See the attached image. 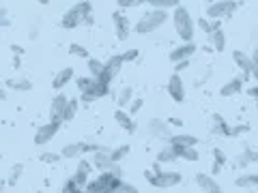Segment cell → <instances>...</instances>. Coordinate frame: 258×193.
<instances>
[{
  "instance_id": "c3c4849f",
  "label": "cell",
  "mask_w": 258,
  "mask_h": 193,
  "mask_svg": "<svg viewBox=\"0 0 258 193\" xmlns=\"http://www.w3.org/2000/svg\"><path fill=\"white\" fill-rule=\"evenodd\" d=\"M110 172H112V174L116 176V178H123V170H120V166H118V163H112Z\"/></svg>"
},
{
  "instance_id": "9c48e42d",
  "label": "cell",
  "mask_w": 258,
  "mask_h": 193,
  "mask_svg": "<svg viewBox=\"0 0 258 193\" xmlns=\"http://www.w3.org/2000/svg\"><path fill=\"white\" fill-rule=\"evenodd\" d=\"M168 95L172 97V101L174 103H183L185 101V82H183V77L178 75V73H172L168 77Z\"/></svg>"
},
{
  "instance_id": "f907efd6",
  "label": "cell",
  "mask_w": 258,
  "mask_h": 193,
  "mask_svg": "<svg viewBox=\"0 0 258 193\" xmlns=\"http://www.w3.org/2000/svg\"><path fill=\"white\" fill-rule=\"evenodd\" d=\"M168 125H172V127H183V120L181 118H170Z\"/></svg>"
},
{
  "instance_id": "91938a15",
  "label": "cell",
  "mask_w": 258,
  "mask_h": 193,
  "mask_svg": "<svg viewBox=\"0 0 258 193\" xmlns=\"http://www.w3.org/2000/svg\"><path fill=\"white\" fill-rule=\"evenodd\" d=\"M104 193H114V191H104Z\"/></svg>"
},
{
  "instance_id": "7a4b0ae2",
  "label": "cell",
  "mask_w": 258,
  "mask_h": 193,
  "mask_svg": "<svg viewBox=\"0 0 258 193\" xmlns=\"http://www.w3.org/2000/svg\"><path fill=\"white\" fill-rule=\"evenodd\" d=\"M88 15H92V4H90V0H80V2H76L69 11H64V15H62V19H60V26L64 28V30H74V28H78L80 24H84Z\"/></svg>"
},
{
  "instance_id": "db71d44e",
  "label": "cell",
  "mask_w": 258,
  "mask_h": 193,
  "mask_svg": "<svg viewBox=\"0 0 258 193\" xmlns=\"http://www.w3.org/2000/svg\"><path fill=\"white\" fill-rule=\"evenodd\" d=\"M92 21H95V19H92V15H88V17H86V21H84V24H86V26H90Z\"/></svg>"
},
{
  "instance_id": "6125c7cd",
  "label": "cell",
  "mask_w": 258,
  "mask_h": 193,
  "mask_svg": "<svg viewBox=\"0 0 258 193\" xmlns=\"http://www.w3.org/2000/svg\"><path fill=\"white\" fill-rule=\"evenodd\" d=\"M256 105H258V99H256Z\"/></svg>"
},
{
  "instance_id": "cb8c5ba5",
  "label": "cell",
  "mask_w": 258,
  "mask_h": 193,
  "mask_svg": "<svg viewBox=\"0 0 258 193\" xmlns=\"http://www.w3.org/2000/svg\"><path fill=\"white\" fill-rule=\"evenodd\" d=\"M211 123H213V133H218V135H228L230 138V125L224 120V116L222 114H213L211 116Z\"/></svg>"
},
{
  "instance_id": "4dcf8cb0",
  "label": "cell",
  "mask_w": 258,
  "mask_h": 193,
  "mask_svg": "<svg viewBox=\"0 0 258 193\" xmlns=\"http://www.w3.org/2000/svg\"><path fill=\"white\" fill-rule=\"evenodd\" d=\"M86 67H88V75L95 77V80L104 73V62L97 60V58H88V60H86Z\"/></svg>"
},
{
  "instance_id": "b9f144b4",
  "label": "cell",
  "mask_w": 258,
  "mask_h": 193,
  "mask_svg": "<svg viewBox=\"0 0 258 193\" xmlns=\"http://www.w3.org/2000/svg\"><path fill=\"white\" fill-rule=\"evenodd\" d=\"M211 24H213V21H211L209 17H200V19L196 21V26H198L202 32H206V34H211V32H213V26H211Z\"/></svg>"
},
{
  "instance_id": "44dd1931",
  "label": "cell",
  "mask_w": 258,
  "mask_h": 193,
  "mask_svg": "<svg viewBox=\"0 0 258 193\" xmlns=\"http://www.w3.org/2000/svg\"><path fill=\"white\" fill-rule=\"evenodd\" d=\"M114 120H116V125H120V129H125L127 133H134L136 131V123H134V116L129 112H123L118 107L116 112H114Z\"/></svg>"
},
{
  "instance_id": "6f0895ef",
  "label": "cell",
  "mask_w": 258,
  "mask_h": 193,
  "mask_svg": "<svg viewBox=\"0 0 258 193\" xmlns=\"http://www.w3.org/2000/svg\"><path fill=\"white\" fill-rule=\"evenodd\" d=\"M254 161H258V148L254 150Z\"/></svg>"
},
{
  "instance_id": "484cf974",
  "label": "cell",
  "mask_w": 258,
  "mask_h": 193,
  "mask_svg": "<svg viewBox=\"0 0 258 193\" xmlns=\"http://www.w3.org/2000/svg\"><path fill=\"white\" fill-rule=\"evenodd\" d=\"M6 86L11 90H18V92H28L32 88V82L26 80V77H13V80H6Z\"/></svg>"
},
{
  "instance_id": "e7e4bbea",
  "label": "cell",
  "mask_w": 258,
  "mask_h": 193,
  "mask_svg": "<svg viewBox=\"0 0 258 193\" xmlns=\"http://www.w3.org/2000/svg\"><path fill=\"white\" fill-rule=\"evenodd\" d=\"M76 2H80V0H76Z\"/></svg>"
},
{
  "instance_id": "9f6ffc18",
  "label": "cell",
  "mask_w": 258,
  "mask_h": 193,
  "mask_svg": "<svg viewBox=\"0 0 258 193\" xmlns=\"http://www.w3.org/2000/svg\"><path fill=\"white\" fill-rule=\"evenodd\" d=\"M34 2H39V4H50V0H34Z\"/></svg>"
},
{
  "instance_id": "52a82bcc",
  "label": "cell",
  "mask_w": 258,
  "mask_h": 193,
  "mask_svg": "<svg viewBox=\"0 0 258 193\" xmlns=\"http://www.w3.org/2000/svg\"><path fill=\"white\" fill-rule=\"evenodd\" d=\"M62 123H56V120H50V123L41 125L37 131H34V144L37 146H46L48 142H52L56 138V133H58Z\"/></svg>"
},
{
  "instance_id": "f6af8a7d",
  "label": "cell",
  "mask_w": 258,
  "mask_h": 193,
  "mask_svg": "<svg viewBox=\"0 0 258 193\" xmlns=\"http://www.w3.org/2000/svg\"><path fill=\"white\" fill-rule=\"evenodd\" d=\"M11 24V19H9V11L4 9V6H0V28H6Z\"/></svg>"
},
{
  "instance_id": "7402d4cb",
  "label": "cell",
  "mask_w": 258,
  "mask_h": 193,
  "mask_svg": "<svg viewBox=\"0 0 258 193\" xmlns=\"http://www.w3.org/2000/svg\"><path fill=\"white\" fill-rule=\"evenodd\" d=\"M168 142H170V144H174V146H183V148L198 146V138H196V135H192V133H174Z\"/></svg>"
},
{
  "instance_id": "836d02e7",
  "label": "cell",
  "mask_w": 258,
  "mask_h": 193,
  "mask_svg": "<svg viewBox=\"0 0 258 193\" xmlns=\"http://www.w3.org/2000/svg\"><path fill=\"white\" fill-rule=\"evenodd\" d=\"M250 163H254V148H243V153L236 159V166L239 168H248Z\"/></svg>"
},
{
  "instance_id": "ac0fdd59",
  "label": "cell",
  "mask_w": 258,
  "mask_h": 193,
  "mask_svg": "<svg viewBox=\"0 0 258 193\" xmlns=\"http://www.w3.org/2000/svg\"><path fill=\"white\" fill-rule=\"evenodd\" d=\"M71 80H76V71H74V67H64V69H60L58 73L54 75L52 88H54V90H62Z\"/></svg>"
},
{
  "instance_id": "7c38bea8",
  "label": "cell",
  "mask_w": 258,
  "mask_h": 193,
  "mask_svg": "<svg viewBox=\"0 0 258 193\" xmlns=\"http://www.w3.org/2000/svg\"><path fill=\"white\" fill-rule=\"evenodd\" d=\"M108 95H110V86L95 80V84H92L88 90H84L80 95V99L84 103H92V101H97V99H102V97H108Z\"/></svg>"
},
{
  "instance_id": "681fc988",
  "label": "cell",
  "mask_w": 258,
  "mask_h": 193,
  "mask_svg": "<svg viewBox=\"0 0 258 193\" xmlns=\"http://www.w3.org/2000/svg\"><path fill=\"white\" fill-rule=\"evenodd\" d=\"M248 95L254 97V99H258V84H256V86H250V88H248Z\"/></svg>"
},
{
  "instance_id": "f546056e",
  "label": "cell",
  "mask_w": 258,
  "mask_h": 193,
  "mask_svg": "<svg viewBox=\"0 0 258 193\" xmlns=\"http://www.w3.org/2000/svg\"><path fill=\"white\" fill-rule=\"evenodd\" d=\"M129 150H132V146H129V144H120V146H116V148H112V150H110L112 163H120V161H123L125 157L129 155Z\"/></svg>"
},
{
  "instance_id": "74e56055",
  "label": "cell",
  "mask_w": 258,
  "mask_h": 193,
  "mask_svg": "<svg viewBox=\"0 0 258 193\" xmlns=\"http://www.w3.org/2000/svg\"><path fill=\"white\" fill-rule=\"evenodd\" d=\"M92 84H95V77H90V75H88V77H86V75L76 77V86H78V90H80V95H82L84 90H88Z\"/></svg>"
},
{
  "instance_id": "11a10c76",
  "label": "cell",
  "mask_w": 258,
  "mask_h": 193,
  "mask_svg": "<svg viewBox=\"0 0 258 193\" xmlns=\"http://www.w3.org/2000/svg\"><path fill=\"white\" fill-rule=\"evenodd\" d=\"M0 193H4V181L0 178Z\"/></svg>"
},
{
  "instance_id": "6da1fadb",
  "label": "cell",
  "mask_w": 258,
  "mask_h": 193,
  "mask_svg": "<svg viewBox=\"0 0 258 193\" xmlns=\"http://www.w3.org/2000/svg\"><path fill=\"white\" fill-rule=\"evenodd\" d=\"M172 26H174V30L178 34V39L183 43H192L194 41V32H196V21H194L192 13L185 9V6H176L174 11H172Z\"/></svg>"
},
{
  "instance_id": "d4e9b609",
  "label": "cell",
  "mask_w": 258,
  "mask_h": 193,
  "mask_svg": "<svg viewBox=\"0 0 258 193\" xmlns=\"http://www.w3.org/2000/svg\"><path fill=\"white\" fill-rule=\"evenodd\" d=\"M226 43H228V39H226V32L222 30V28H218V30L211 32V45H213L215 52H224Z\"/></svg>"
},
{
  "instance_id": "5bb4252c",
  "label": "cell",
  "mask_w": 258,
  "mask_h": 193,
  "mask_svg": "<svg viewBox=\"0 0 258 193\" xmlns=\"http://www.w3.org/2000/svg\"><path fill=\"white\" fill-rule=\"evenodd\" d=\"M146 127H148V135H153V138H160V140H170L172 138L170 125L164 123L162 118H150Z\"/></svg>"
},
{
  "instance_id": "3957f363",
  "label": "cell",
  "mask_w": 258,
  "mask_h": 193,
  "mask_svg": "<svg viewBox=\"0 0 258 193\" xmlns=\"http://www.w3.org/2000/svg\"><path fill=\"white\" fill-rule=\"evenodd\" d=\"M168 21V11H162V9H150L142 15L134 26V32L138 34H148V32H155Z\"/></svg>"
},
{
  "instance_id": "e575fe53",
  "label": "cell",
  "mask_w": 258,
  "mask_h": 193,
  "mask_svg": "<svg viewBox=\"0 0 258 193\" xmlns=\"http://www.w3.org/2000/svg\"><path fill=\"white\" fill-rule=\"evenodd\" d=\"M178 150H181V159H185V161H192V163L200 161V153L196 150V146H190V148L178 146Z\"/></svg>"
},
{
  "instance_id": "d6a6232c",
  "label": "cell",
  "mask_w": 258,
  "mask_h": 193,
  "mask_svg": "<svg viewBox=\"0 0 258 193\" xmlns=\"http://www.w3.org/2000/svg\"><path fill=\"white\" fill-rule=\"evenodd\" d=\"M153 9H162V11H168L172 9L174 11L176 6H181V0H155V2H150Z\"/></svg>"
},
{
  "instance_id": "30bf717a",
  "label": "cell",
  "mask_w": 258,
  "mask_h": 193,
  "mask_svg": "<svg viewBox=\"0 0 258 193\" xmlns=\"http://www.w3.org/2000/svg\"><path fill=\"white\" fill-rule=\"evenodd\" d=\"M69 105V97L58 92L54 99H52V105H50V120H56V123H62V116H64V110Z\"/></svg>"
},
{
  "instance_id": "d6986e66",
  "label": "cell",
  "mask_w": 258,
  "mask_h": 193,
  "mask_svg": "<svg viewBox=\"0 0 258 193\" xmlns=\"http://www.w3.org/2000/svg\"><path fill=\"white\" fill-rule=\"evenodd\" d=\"M90 172H92V163L86 161V159H82L80 163H78V168H76V172H74V176H71V178H74V181L80 185V187H86Z\"/></svg>"
},
{
  "instance_id": "ee69618b",
  "label": "cell",
  "mask_w": 258,
  "mask_h": 193,
  "mask_svg": "<svg viewBox=\"0 0 258 193\" xmlns=\"http://www.w3.org/2000/svg\"><path fill=\"white\" fill-rule=\"evenodd\" d=\"M148 2V0H116V4L120 6V9H129V6H140Z\"/></svg>"
},
{
  "instance_id": "e0dca14e",
  "label": "cell",
  "mask_w": 258,
  "mask_h": 193,
  "mask_svg": "<svg viewBox=\"0 0 258 193\" xmlns=\"http://www.w3.org/2000/svg\"><path fill=\"white\" fill-rule=\"evenodd\" d=\"M176 159H181V150H178V146H174V144H168L164 146V148H160V153H157V161L162 163H174Z\"/></svg>"
},
{
  "instance_id": "ba28073f",
  "label": "cell",
  "mask_w": 258,
  "mask_h": 193,
  "mask_svg": "<svg viewBox=\"0 0 258 193\" xmlns=\"http://www.w3.org/2000/svg\"><path fill=\"white\" fill-rule=\"evenodd\" d=\"M112 21H114V34H116V39L118 41H127L129 39V34H132V24H129V19L125 13H120V11H114L112 13Z\"/></svg>"
},
{
  "instance_id": "9a60e30c",
  "label": "cell",
  "mask_w": 258,
  "mask_h": 193,
  "mask_svg": "<svg viewBox=\"0 0 258 193\" xmlns=\"http://www.w3.org/2000/svg\"><path fill=\"white\" fill-rule=\"evenodd\" d=\"M232 60H234L236 67L241 69V75H243V77H248V75H252V73H254L252 58H250L246 52H241V49H234V52H232Z\"/></svg>"
},
{
  "instance_id": "7dc6e473",
  "label": "cell",
  "mask_w": 258,
  "mask_h": 193,
  "mask_svg": "<svg viewBox=\"0 0 258 193\" xmlns=\"http://www.w3.org/2000/svg\"><path fill=\"white\" fill-rule=\"evenodd\" d=\"M250 58H252V64H254V71H258V45L252 49V54H250Z\"/></svg>"
},
{
  "instance_id": "816d5d0a",
  "label": "cell",
  "mask_w": 258,
  "mask_h": 193,
  "mask_svg": "<svg viewBox=\"0 0 258 193\" xmlns=\"http://www.w3.org/2000/svg\"><path fill=\"white\" fill-rule=\"evenodd\" d=\"M37 37H39V30L32 26V30H30V39H37Z\"/></svg>"
},
{
  "instance_id": "bcb514c9",
  "label": "cell",
  "mask_w": 258,
  "mask_h": 193,
  "mask_svg": "<svg viewBox=\"0 0 258 193\" xmlns=\"http://www.w3.org/2000/svg\"><path fill=\"white\" fill-rule=\"evenodd\" d=\"M190 67V60H183V62H176V67H174V73L181 75V71H185Z\"/></svg>"
},
{
  "instance_id": "8992f818",
  "label": "cell",
  "mask_w": 258,
  "mask_h": 193,
  "mask_svg": "<svg viewBox=\"0 0 258 193\" xmlns=\"http://www.w3.org/2000/svg\"><path fill=\"white\" fill-rule=\"evenodd\" d=\"M123 64H125V60H123V56H120V54L110 56V58H108V60L104 62V73L97 77V82H102V84H108V86H110L114 77H116V75L120 73Z\"/></svg>"
},
{
  "instance_id": "680465c9",
  "label": "cell",
  "mask_w": 258,
  "mask_h": 193,
  "mask_svg": "<svg viewBox=\"0 0 258 193\" xmlns=\"http://www.w3.org/2000/svg\"><path fill=\"white\" fill-rule=\"evenodd\" d=\"M252 75H254V80L258 82V71H254V73H252Z\"/></svg>"
},
{
  "instance_id": "4316f807",
  "label": "cell",
  "mask_w": 258,
  "mask_h": 193,
  "mask_svg": "<svg viewBox=\"0 0 258 193\" xmlns=\"http://www.w3.org/2000/svg\"><path fill=\"white\" fill-rule=\"evenodd\" d=\"M132 101H134V88H132V86H123V88L118 90V95H116V103H118V107L123 110V107H127Z\"/></svg>"
},
{
  "instance_id": "ffe728a7",
  "label": "cell",
  "mask_w": 258,
  "mask_h": 193,
  "mask_svg": "<svg viewBox=\"0 0 258 193\" xmlns=\"http://www.w3.org/2000/svg\"><path fill=\"white\" fill-rule=\"evenodd\" d=\"M243 82H246V77H232V80H228L224 86L220 88V95L222 97H234L239 95V92L243 90Z\"/></svg>"
},
{
  "instance_id": "8d00e7d4",
  "label": "cell",
  "mask_w": 258,
  "mask_h": 193,
  "mask_svg": "<svg viewBox=\"0 0 258 193\" xmlns=\"http://www.w3.org/2000/svg\"><path fill=\"white\" fill-rule=\"evenodd\" d=\"M78 99H69V105H67V110H64V116H62V123H71V120L76 118V114H78Z\"/></svg>"
},
{
  "instance_id": "4fadbf2b",
  "label": "cell",
  "mask_w": 258,
  "mask_h": 193,
  "mask_svg": "<svg viewBox=\"0 0 258 193\" xmlns=\"http://www.w3.org/2000/svg\"><path fill=\"white\" fill-rule=\"evenodd\" d=\"M196 185H198V189L204 191V193H222V185L215 181L213 174L198 172V174H196Z\"/></svg>"
},
{
  "instance_id": "5b68a950",
  "label": "cell",
  "mask_w": 258,
  "mask_h": 193,
  "mask_svg": "<svg viewBox=\"0 0 258 193\" xmlns=\"http://www.w3.org/2000/svg\"><path fill=\"white\" fill-rule=\"evenodd\" d=\"M239 9V4L234 2V0H215L206 6V17L209 19H226L230 17L232 13Z\"/></svg>"
},
{
  "instance_id": "f1b7e54d",
  "label": "cell",
  "mask_w": 258,
  "mask_h": 193,
  "mask_svg": "<svg viewBox=\"0 0 258 193\" xmlns=\"http://www.w3.org/2000/svg\"><path fill=\"white\" fill-rule=\"evenodd\" d=\"M224 166H226V155L222 153V148H213V176L220 174Z\"/></svg>"
},
{
  "instance_id": "d590c367",
  "label": "cell",
  "mask_w": 258,
  "mask_h": 193,
  "mask_svg": "<svg viewBox=\"0 0 258 193\" xmlns=\"http://www.w3.org/2000/svg\"><path fill=\"white\" fill-rule=\"evenodd\" d=\"M69 54H71V56H76V58H84V60H88V58H90L88 49H86L84 45H80V43H71V45H69Z\"/></svg>"
},
{
  "instance_id": "f5cc1de1",
  "label": "cell",
  "mask_w": 258,
  "mask_h": 193,
  "mask_svg": "<svg viewBox=\"0 0 258 193\" xmlns=\"http://www.w3.org/2000/svg\"><path fill=\"white\" fill-rule=\"evenodd\" d=\"M11 49H13V52H16V54H22V52H24V49H22V47H18V45H13Z\"/></svg>"
},
{
  "instance_id": "277c9868",
  "label": "cell",
  "mask_w": 258,
  "mask_h": 193,
  "mask_svg": "<svg viewBox=\"0 0 258 193\" xmlns=\"http://www.w3.org/2000/svg\"><path fill=\"white\" fill-rule=\"evenodd\" d=\"M144 178L148 181V185H153V187H157V189L176 187V185L183 181V176L178 174V172H166V170H162L160 174H155L153 170H148V172H144Z\"/></svg>"
},
{
  "instance_id": "7bdbcfd3",
  "label": "cell",
  "mask_w": 258,
  "mask_h": 193,
  "mask_svg": "<svg viewBox=\"0 0 258 193\" xmlns=\"http://www.w3.org/2000/svg\"><path fill=\"white\" fill-rule=\"evenodd\" d=\"M142 105H144V99H142V97H136L134 101L129 103V114H132V116H134V114H138V112L142 110Z\"/></svg>"
},
{
  "instance_id": "2e32d148",
  "label": "cell",
  "mask_w": 258,
  "mask_h": 193,
  "mask_svg": "<svg viewBox=\"0 0 258 193\" xmlns=\"http://www.w3.org/2000/svg\"><path fill=\"white\" fill-rule=\"evenodd\" d=\"M92 168H97V170H110L112 168V157H110V148H99L97 153H92Z\"/></svg>"
},
{
  "instance_id": "83f0119b",
  "label": "cell",
  "mask_w": 258,
  "mask_h": 193,
  "mask_svg": "<svg viewBox=\"0 0 258 193\" xmlns=\"http://www.w3.org/2000/svg\"><path fill=\"white\" fill-rule=\"evenodd\" d=\"M234 185H236L239 189H246V187H258V176H256V174H241V176L234 181Z\"/></svg>"
},
{
  "instance_id": "94428289",
  "label": "cell",
  "mask_w": 258,
  "mask_h": 193,
  "mask_svg": "<svg viewBox=\"0 0 258 193\" xmlns=\"http://www.w3.org/2000/svg\"><path fill=\"white\" fill-rule=\"evenodd\" d=\"M150 2H155V0H148V4H150Z\"/></svg>"
},
{
  "instance_id": "1f68e13d",
  "label": "cell",
  "mask_w": 258,
  "mask_h": 193,
  "mask_svg": "<svg viewBox=\"0 0 258 193\" xmlns=\"http://www.w3.org/2000/svg\"><path fill=\"white\" fill-rule=\"evenodd\" d=\"M22 174H24V166H22V163H16V166L11 168V172H9V178H6V185H9V187H16L18 181L22 178Z\"/></svg>"
},
{
  "instance_id": "8fae6325",
  "label": "cell",
  "mask_w": 258,
  "mask_h": 193,
  "mask_svg": "<svg viewBox=\"0 0 258 193\" xmlns=\"http://www.w3.org/2000/svg\"><path fill=\"white\" fill-rule=\"evenodd\" d=\"M196 49H198V45L196 43H181V45H176L174 49L170 52V62H183V60H190L194 54H196Z\"/></svg>"
},
{
  "instance_id": "ab89813d",
  "label": "cell",
  "mask_w": 258,
  "mask_h": 193,
  "mask_svg": "<svg viewBox=\"0 0 258 193\" xmlns=\"http://www.w3.org/2000/svg\"><path fill=\"white\" fill-rule=\"evenodd\" d=\"M114 193H140V191H138V187H134L132 183L120 181V183H118V187L114 189Z\"/></svg>"
},
{
  "instance_id": "be15d7a7",
  "label": "cell",
  "mask_w": 258,
  "mask_h": 193,
  "mask_svg": "<svg viewBox=\"0 0 258 193\" xmlns=\"http://www.w3.org/2000/svg\"><path fill=\"white\" fill-rule=\"evenodd\" d=\"M37 193H43V191H37Z\"/></svg>"
},
{
  "instance_id": "f35d334b",
  "label": "cell",
  "mask_w": 258,
  "mask_h": 193,
  "mask_svg": "<svg viewBox=\"0 0 258 193\" xmlns=\"http://www.w3.org/2000/svg\"><path fill=\"white\" fill-rule=\"evenodd\" d=\"M39 159L43 163H58L62 159V155L60 153H52V150H46V153H41L39 155Z\"/></svg>"
},
{
  "instance_id": "603a6c76",
  "label": "cell",
  "mask_w": 258,
  "mask_h": 193,
  "mask_svg": "<svg viewBox=\"0 0 258 193\" xmlns=\"http://www.w3.org/2000/svg\"><path fill=\"white\" fill-rule=\"evenodd\" d=\"M60 155H62V159H78V157L84 155V142H74V144L62 146Z\"/></svg>"
},
{
  "instance_id": "60d3db41",
  "label": "cell",
  "mask_w": 258,
  "mask_h": 193,
  "mask_svg": "<svg viewBox=\"0 0 258 193\" xmlns=\"http://www.w3.org/2000/svg\"><path fill=\"white\" fill-rule=\"evenodd\" d=\"M120 56H123V60H125V62H134V60H138V58H140V49H138V47L125 49V52L120 54Z\"/></svg>"
}]
</instances>
